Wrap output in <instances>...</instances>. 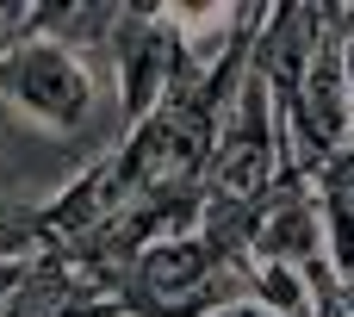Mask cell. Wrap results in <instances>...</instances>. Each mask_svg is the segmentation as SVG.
<instances>
[{"label":"cell","instance_id":"1","mask_svg":"<svg viewBox=\"0 0 354 317\" xmlns=\"http://www.w3.org/2000/svg\"><path fill=\"white\" fill-rule=\"evenodd\" d=\"M280 181H286V143H280L274 93L255 75H243V87L230 93L212 143H205V199L261 206Z\"/></svg>","mask_w":354,"mask_h":317},{"label":"cell","instance_id":"2","mask_svg":"<svg viewBox=\"0 0 354 317\" xmlns=\"http://www.w3.org/2000/svg\"><path fill=\"white\" fill-rule=\"evenodd\" d=\"M0 93L44 131H81L93 118V69L81 62L75 44L25 31L0 50Z\"/></svg>","mask_w":354,"mask_h":317},{"label":"cell","instance_id":"3","mask_svg":"<svg viewBox=\"0 0 354 317\" xmlns=\"http://www.w3.org/2000/svg\"><path fill=\"white\" fill-rule=\"evenodd\" d=\"M106 44L118 56L124 125L137 131L143 118L162 112V100H168V87L180 75V19H168V12H118Z\"/></svg>","mask_w":354,"mask_h":317},{"label":"cell","instance_id":"4","mask_svg":"<svg viewBox=\"0 0 354 317\" xmlns=\"http://www.w3.org/2000/svg\"><path fill=\"white\" fill-rule=\"evenodd\" d=\"M249 255L255 268H292L305 280L330 274V255H324V212H317V187L286 174L274 187V199L261 206V224L249 237Z\"/></svg>","mask_w":354,"mask_h":317},{"label":"cell","instance_id":"5","mask_svg":"<svg viewBox=\"0 0 354 317\" xmlns=\"http://www.w3.org/2000/svg\"><path fill=\"white\" fill-rule=\"evenodd\" d=\"M317 187V181H311ZM317 212H324V255H330V274L354 280V199L336 187H317Z\"/></svg>","mask_w":354,"mask_h":317},{"label":"cell","instance_id":"6","mask_svg":"<svg viewBox=\"0 0 354 317\" xmlns=\"http://www.w3.org/2000/svg\"><path fill=\"white\" fill-rule=\"evenodd\" d=\"M25 262H31V255H6V262H0V311H6V299L19 293V280H25Z\"/></svg>","mask_w":354,"mask_h":317},{"label":"cell","instance_id":"7","mask_svg":"<svg viewBox=\"0 0 354 317\" xmlns=\"http://www.w3.org/2000/svg\"><path fill=\"white\" fill-rule=\"evenodd\" d=\"M212 317H280V311H268L261 299H236V305H218Z\"/></svg>","mask_w":354,"mask_h":317}]
</instances>
